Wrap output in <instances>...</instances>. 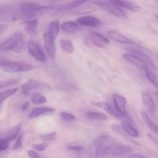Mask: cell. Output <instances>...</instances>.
I'll list each match as a JSON object with an SVG mask.
<instances>
[{
	"label": "cell",
	"instance_id": "1",
	"mask_svg": "<svg viewBox=\"0 0 158 158\" xmlns=\"http://www.w3.org/2000/svg\"><path fill=\"white\" fill-rule=\"evenodd\" d=\"M19 19H31L50 10L52 6H41L33 2H23L15 5Z\"/></svg>",
	"mask_w": 158,
	"mask_h": 158
},
{
	"label": "cell",
	"instance_id": "2",
	"mask_svg": "<svg viewBox=\"0 0 158 158\" xmlns=\"http://www.w3.org/2000/svg\"><path fill=\"white\" fill-rule=\"evenodd\" d=\"M112 140H114L112 137L105 134L97 137L92 143L91 148V154L94 158H103L105 157L104 151L107 143H110Z\"/></svg>",
	"mask_w": 158,
	"mask_h": 158
},
{
	"label": "cell",
	"instance_id": "3",
	"mask_svg": "<svg viewBox=\"0 0 158 158\" xmlns=\"http://www.w3.org/2000/svg\"><path fill=\"white\" fill-rule=\"evenodd\" d=\"M131 151L132 148L127 145L111 143L106 148L104 154L107 158H120L129 156Z\"/></svg>",
	"mask_w": 158,
	"mask_h": 158
},
{
	"label": "cell",
	"instance_id": "4",
	"mask_svg": "<svg viewBox=\"0 0 158 158\" xmlns=\"http://www.w3.org/2000/svg\"><path fill=\"white\" fill-rule=\"evenodd\" d=\"M0 66L2 70L8 73H19L27 72L32 70L33 66L29 63H23V62H15L11 60H1Z\"/></svg>",
	"mask_w": 158,
	"mask_h": 158
},
{
	"label": "cell",
	"instance_id": "5",
	"mask_svg": "<svg viewBox=\"0 0 158 158\" xmlns=\"http://www.w3.org/2000/svg\"><path fill=\"white\" fill-rule=\"evenodd\" d=\"M93 4L97 6V7L100 8L103 10H106V12L117 17H120V18H126L127 17L126 13H125L123 9L114 5V3L109 2L108 0H106V1H96L94 2Z\"/></svg>",
	"mask_w": 158,
	"mask_h": 158
},
{
	"label": "cell",
	"instance_id": "6",
	"mask_svg": "<svg viewBox=\"0 0 158 158\" xmlns=\"http://www.w3.org/2000/svg\"><path fill=\"white\" fill-rule=\"evenodd\" d=\"M19 19L18 12H17L16 8L15 5L10 6V5H6V6H2L0 9V20L1 22L4 23H12Z\"/></svg>",
	"mask_w": 158,
	"mask_h": 158
},
{
	"label": "cell",
	"instance_id": "7",
	"mask_svg": "<svg viewBox=\"0 0 158 158\" xmlns=\"http://www.w3.org/2000/svg\"><path fill=\"white\" fill-rule=\"evenodd\" d=\"M128 52L131 53L132 56H134L140 63L143 65L144 67L148 68V69H151L153 71H156L157 69V66L154 64V62L144 52H141V51L138 50L137 49H133V48L128 49Z\"/></svg>",
	"mask_w": 158,
	"mask_h": 158
},
{
	"label": "cell",
	"instance_id": "8",
	"mask_svg": "<svg viewBox=\"0 0 158 158\" xmlns=\"http://www.w3.org/2000/svg\"><path fill=\"white\" fill-rule=\"evenodd\" d=\"M23 35L21 32H15V33L10 35L8 40L3 42L0 45V49L2 51H8L15 49L19 46L20 43L23 41Z\"/></svg>",
	"mask_w": 158,
	"mask_h": 158
},
{
	"label": "cell",
	"instance_id": "9",
	"mask_svg": "<svg viewBox=\"0 0 158 158\" xmlns=\"http://www.w3.org/2000/svg\"><path fill=\"white\" fill-rule=\"evenodd\" d=\"M27 49L29 53L35 60L40 63H44L46 61V56L41 46L35 41H29L27 43Z\"/></svg>",
	"mask_w": 158,
	"mask_h": 158
},
{
	"label": "cell",
	"instance_id": "10",
	"mask_svg": "<svg viewBox=\"0 0 158 158\" xmlns=\"http://www.w3.org/2000/svg\"><path fill=\"white\" fill-rule=\"evenodd\" d=\"M21 89L23 93H29L30 91L38 89H50V87L46 83H41V82L33 80V79H29V80H27L26 83L22 85Z\"/></svg>",
	"mask_w": 158,
	"mask_h": 158
},
{
	"label": "cell",
	"instance_id": "11",
	"mask_svg": "<svg viewBox=\"0 0 158 158\" xmlns=\"http://www.w3.org/2000/svg\"><path fill=\"white\" fill-rule=\"evenodd\" d=\"M89 39L91 43L98 48H104L110 44V40L106 37L97 32H90Z\"/></svg>",
	"mask_w": 158,
	"mask_h": 158
},
{
	"label": "cell",
	"instance_id": "12",
	"mask_svg": "<svg viewBox=\"0 0 158 158\" xmlns=\"http://www.w3.org/2000/svg\"><path fill=\"white\" fill-rule=\"evenodd\" d=\"M77 23L80 26H87V27H97L101 25L100 19L93 15H81L77 19Z\"/></svg>",
	"mask_w": 158,
	"mask_h": 158
},
{
	"label": "cell",
	"instance_id": "13",
	"mask_svg": "<svg viewBox=\"0 0 158 158\" xmlns=\"http://www.w3.org/2000/svg\"><path fill=\"white\" fill-rule=\"evenodd\" d=\"M113 101L116 110L122 115L127 117V100L124 97L119 95L117 94H113Z\"/></svg>",
	"mask_w": 158,
	"mask_h": 158
},
{
	"label": "cell",
	"instance_id": "14",
	"mask_svg": "<svg viewBox=\"0 0 158 158\" xmlns=\"http://www.w3.org/2000/svg\"><path fill=\"white\" fill-rule=\"evenodd\" d=\"M108 36L114 41L117 42L119 43H123V44L128 45H135L137 44L135 41L130 39L127 35H123L121 32H117L116 30H110L108 32Z\"/></svg>",
	"mask_w": 158,
	"mask_h": 158
},
{
	"label": "cell",
	"instance_id": "15",
	"mask_svg": "<svg viewBox=\"0 0 158 158\" xmlns=\"http://www.w3.org/2000/svg\"><path fill=\"white\" fill-rule=\"evenodd\" d=\"M108 1L114 3V5L122 9H124L127 10L132 11V12H139L141 9L140 6L129 0H108Z\"/></svg>",
	"mask_w": 158,
	"mask_h": 158
},
{
	"label": "cell",
	"instance_id": "16",
	"mask_svg": "<svg viewBox=\"0 0 158 158\" xmlns=\"http://www.w3.org/2000/svg\"><path fill=\"white\" fill-rule=\"evenodd\" d=\"M90 0H73L69 2L67 4H65L63 6H60V8L56 9V12H73L75 9L81 7L83 5Z\"/></svg>",
	"mask_w": 158,
	"mask_h": 158
},
{
	"label": "cell",
	"instance_id": "17",
	"mask_svg": "<svg viewBox=\"0 0 158 158\" xmlns=\"http://www.w3.org/2000/svg\"><path fill=\"white\" fill-rule=\"evenodd\" d=\"M43 39H44V46L46 53L49 55V56L53 58L56 56V46L54 43L55 40H53L46 32H45L43 35Z\"/></svg>",
	"mask_w": 158,
	"mask_h": 158
},
{
	"label": "cell",
	"instance_id": "18",
	"mask_svg": "<svg viewBox=\"0 0 158 158\" xmlns=\"http://www.w3.org/2000/svg\"><path fill=\"white\" fill-rule=\"evenodd\" d=\"M142 100H143V104L146 106L151 114L155 115L156 114V106L154 103V98L150 94L147 92L142 93Z\"/></svg>",
	"mask_w": 158,
	"mask_h": 158
},
{
	"label": "cell",
	"instance_id": "19",
	"mask_svg": "<svg viewBox=\"0 0 158 158\" xmlns=\"http://www.w3.org/2000/svg\"><path fill=\"white\" fill-rule=\"evenodd\" d=\"M94 105L98 107L102 108L103 110H104L107 114H109L110 115L113 116V117H116V118H123L125 116L122 115L121 114L118 112V111L116 110V108H113L109 103H104V102H98V103H95Z\"/></svg>",
	"mask_w": 158,
	"mask_h": 158
},
{
	"label": "cell",
	"instance_id": "20",
	"mask_svg": "<svg viewBox=\"0 0 158 158\" xmlns=\"http://www.w3.org/2000/svg\"><path fill=\"white\" fill-rule=\"evenodd\" d=\"M56 110L54 108L49 107V106H39V107H35L31 110V112L29 114V118H36V117H40V116L43 115V114L53 113Z\"/></svg>",
	"mask_w": 158,
	"mask_h": 158
},
{
	"label": "cell",
	"instance_id": "21",
	"mask_svg": "<svg viewBox=\"0 0 158 158\" xmlns=\"http://www.w3.org/2000/svg\"><path fill=\"white\" fill-rule=\"evenodd\" d=\"M122 129L125 132V134L131 137H138L140 136L139 131L136 127H134V125L131 122L127 120H123L120 124Z\"/></svg>",
	"mask_w": 158,
	"mask_h": 158
},
{
	"label": "cell",
	"instance_id": "22",
	"mask_svg": "<svg viewBox=\"0 0 158 158\" xmlns=\"http://www.w3.org/2000/svg\"><path fill=\"white\" fill-rule=\"evenodd\" d=\"M62 31L66 33H74L80 30V26L74 21H66L60 24Z\"/></svg>",
	"mask_w": 158,
	"mask_h": 158
},
{
	"label": "cell",
	"instance_id": "23",
	"mask_svg": "<svg viewBox=\"0 0 158 158\" xmlns=\"http://www.w3.org/2000/svg\"><path fill=\"white\" fill-rule=\"evenodd\" d=\"M60 23L58 20H54L49 23L46 30V33L50 35L53 40H56L60 30Z\"/></svg>",
	"mask_w": 158,
	"mask_h": 158
},
{
	"label": "cell",
	"instance_id": "24",
	"mask_svg": "<svg viewBox=\"0 0 158 158\" xmlns=\"http://www.w3.org/2000/svg\"><path fill=\"white\" fill-rule=\"evenodd\" d=\"M140 115H141V118L143 120V121L144 122L145 125L149 128L150 131L151 132H153L154 134H158V125L156 124L149 117V116L144 112V111H142L140 113Z\"/></svg>",
	"mask_w": 158,
	"mask_h": 158
},
{
	"label": "cell",
	"instance_id": "25",
	"mask_svg": "<svg viewBox=\"0 0 158 158\" xmlns=\"http://www.w3.org/2000/svg\"><path fill=\"white\" fill-rule=\"evenodd\" d=\"M97 8L96 6H81V7L78 8V9H75L73 12H71V15H86V14L91 13V12H95L97 10Z\"/></svg>",
	"mask_w": 158,
	"mask_h": 158
},
{
	"label": "cell",
	"instance_id": "26",
	"mask_svg": "<svg viewBox=\"0 0 158 158\" xmlns=\"http://www.w3.org/2000/svg\"><path fill=\"white\" fill-rule=\"evenodd\" d=\"M25 28L26 29V32L30 35H35L36 32L37 26H38V19H31L25 20L24 23Z\"/></svg>",
	"mask_w": 158,
	"mask_h": 158
},
{
	"label": "cell",
	"instance_id": "27",
	"mask_svg": "<svg viewBox=\"0 0 158 158\" xmlns=\"http://www.w3.org/2000/svg\"><path fill=\"white\" fill-rule=\"evenodd\" d=\"M143 71H144V73L147 79L149 80L150 83H151L156 89H157L158 90V76L154 72V71L148 69V68L145 67Z\"/></svg>",
	"mask_w": 158,
	"mask_h": 158
},
{
	"label": "cell",
	"instance_id": "28",
	"mask_svg": "<svg viewBox=\"0 0 158 158\" xmlns=\"http://www.w3.org/2000/svg\"><path fill=\"white\" fill-rule=\"evenodd\" d=\"M21 127H22V123H19V124L16 125V126L14 127L13 128H12L9 132L6 133V136L2 137H5V138L8 139L10 142L12 141V140H14L15 139H17V137H18L19 135L20 134L19 131H20V129H21Z\"/></svg>",
	"mask_w": 158,
	"mask_h": 158
},
{
	"label": "cell",
	"instance_id": "29",
	"mask_svg": "<svg viewBox=\"0 0 158 158\" xmlns=\"http://www.w3.org/2000/svg\"><path fill=\"white\" fill-rule=\"evenodd\" d=\"M87 117L93 120L97 121H105L108 120V117L105 114L101 112H97V111H88L86 113Z\"/></svg>",
	"mask_w": 158,
	"mask_h": 158
},
{
	"label": "cell",
	"instance_id": "30",
	"mask_svg": "<svg viewBox=\"0 0 158 158\" xmlns=\"http://www.w3.org/2000/svg\"><path fill=\"white\" fill-rule=\"evenodd\" d=\"M123 58L124 59V60H126L127 62L131 63L132 65L135 66L136 67L139 68V69H143V70L144 69L145 67L143 66V65L142 64V63H140L134 56H132L131 53H129V52H128V53H123Z\"/></svg>",
	"mask_w": 158,
	"mask_h": 158
},
{
	"label": "cell",
	"instance_id": "31",
	"mask_svg": "<svg viewBox=\"0 0 158 158\" xmlns=\"http://www.w3.org/2000/svg\"><path fill=\"white\" fill-rule=\"evenodd\" d=\"M60 46L62 49L67 53H72L74 51V46L72 41L66 39H62L60 40Z\"/></svg>",
	"mask_w": 158,
	"mask_h": 158
},
{
	"label": "cell",
	"instance_id": "32",
	"mask_svg": "<svg viewBox=\"0 0 158 158\" xmlns=\"http://www.w3.org/2000/svg\"><path fill=\"white\" fill-rule=\"evenodd\" d=\"M47 101V99L45 96L42 95L40 93H33L31 95V102L33 104H43Z\"/></svg>",
	"mask_w": 158,
	"mask_h": 158
},
{
	"label": "cell",
	"instance_id": "33",
	"mask_svg": "<svg viewBox=\"0 0 158 158\" xmlns=\"http://www.w3.org/2000/svg\"><path fill=\"white\" fill-rule=\"evenodd\" d=\"M19 90L18 87H15V88H11V89H7L6 91H2L1 93V95H0V103L2 104L3 102L5 101L6 100H7L9 97H11L12 95L15 94L17 91Z\"/></svg>",
	"mask_w": 158,
	"mask_h": 158
},
{
	"label": "cell",
	"instance_id": "34",
	"mask_svg": "<svg viewBox=\"0 0 158 158\" xmlns=\"http://www.w3.org/2000/svg\"><path fill=\"white\" fill-rule=\"evenodd\" d=\"M60 118L63 120V121L66 122V123H70V122L75 121L76 117L73 114H70V113L66 112V111H62L60 114Z\"/></svg>",
	"mask_w": 158,
	"mask_h": 158
},
{
	"label": "cell",
	"instance_id": "35",
	"mask_svg": "<svg viewBox=\"0 0 158 158\" xmlns=\"http://www.w3.org/2000/svg\"><path fill=\"white\" fill-rule=\"evenodd\" d=\"M56 137H57V134L56 132H55V131L49 133V134H45V135L40 136V139H41L42 140H43L44 142L52 141V140H56Z\"/></svg>",
	"mask_w": 158,
	"mask_h": 158
},
{
	"label": "cell",
	"instance_id": "36",
	"mask_svg": "<svg viewBox=\"0 0 158 158\" xmlns=\"http://www.w3.org/2000/svg\"><path fill=\"white\" fill-rule=\"evenodd\" d=\"M111 129H112V131H114L116 134H118V135L122 136V137H126V134H125L123 130L122 129L121 126H120V125L115 124V123H114V124H112L111 125Z\"/></svg>",
	"mask_w": 158,
	"mask_h": 158
},
{
	"label": "cell",
	"instance_id": "37",
	"mask_svg": "<svg viewBox=\"0 0 158 158\" xmlns=\"http://www.w3.org/2000/svg\"><path fill=\"white\" fill-rule=\"evenodd\" d=\"M49 146V143L48 142H42L40 143H33L32 145V147L33 148V149H35V151H43L47 148V147Z\"/></svg>",
	"mask_w": 158,
	"mask_h": 158
},
{
	"label": "cell",
	"instance_id": "38",
	"mask_svg": "<svg viewBox=\"0 0 158 158\" xmlns=\"http://www.w3.org/2000/svg\"><path fill=\"white\" fill-rule=\"evenodd\" d=\"M23 134H20L19 135V137H17L16 140H15V144H14L13 148H12V150H13V151H19V149H21L22 147H23Z\"/></svg>",
	"mask_w": 158,
	"mask_h": 158
},
{
	"label": "cell",
	"instance_id": "39",
	"mask_svg": "<svg viewBox=\"0 0 158 158\" xmlns=\"http://www.w3.org/2000/svg\"><path fill=\"white\" fill-rule=\"evenodd\" d=\"M9 143H10V141L8 139L2 137L1 140H0V151L3 152V151H6L9 148Z\"/></svg>",
	"mask_w": 158,
	"mask_h": 158
},
{
	"label": "cell",
	"instance_id": "40",
	"mask_svg": "<svg viewBox=\"0 0 158 158\" xmlns=\"http://www.w3.org/2000/svg\"><path fill=\"white\" fill-rule=\"evenodd\" d=\"M19 79H14V80H9L7 81H2L1 84H0V88L6 87V86H12V85H15L18 83H19Z\"/></svg>",
	"mask_w": 158,
	"mask_h": 158
},
{
	"label": "cell",
	"instance_id": "41",
	"mask_svg": "<svg viewBox=\"0 0 158 158\" xmlns=\"http://www.w3.org/2000/svg\"><path fill=\"white\" fill-rule=\"evenodd\" d=\"M27 154L29 158H42L41 156L35 151H28Z\"/></svg>",
	"mask_w": 158,
	"mask_h": 158
},
{
	"label": "cell",
	"instance_id": "42",
	"mask_svg": "<svg viewBox=\"0 0 158 158\" xmlns=\"http://www.w3.org/2000/svg\"><path fill=\"white\" fill-rule=\"evenodd\" d=\"M68 149L71 150L73 151H80L83 149V148L80 145H73V146L68 147Z\"/></svg>",
	"mask_w": 158,
	"mask_h": 158
},
{
	"label": "cell",
	"instance_id": "43",
	"mask_svg": "<svg viewBox=\"0 0 158 158\" xmlns=\"http://www.w3.org/2000/svg\"><path fill=\"white\" fill-rule=\"evenodd\" d=\"M7 27H8V25L3 24V23L0 24V30H1L0 31V32H1V33H2V32H4L6 29H7Z\"/></svg>",
	"mask_w": 158,
	"mask_h": 158
},
{
	"label": "cell",
	"instance_id": "44",
	"mask_svg": "<svg viewBox=\"0 0 158 158\" xmlns=\"http://www.w3.org/2000/svg\"><path fill=\"white\" fill-rule=\"evenodd\" d=\"M128 158H146L143 156L140 155V154H131L128 156Z\"/></svg>",
	"mask_w": 158,
	"mask_h": 158
},
{
	"label": "cell",
	"instance_id": "45",
	"mask_svg": "<svg viewBox=\"0 0 158 158\" xmlns=\"http://www.w3.org/2000/svg\"><path fill=\"white\" fill-rule=\"evenodd\" d=\"M29 102H26V103H24V104L23 105V106H22V110L23 111H25V110H27V108L29 107Z\"/></svg>",
	"mask_w": 158,
	"mask_h": 158
},
{
	"label": "cell",
	"instance_id": "46",
	"mask_svg": "<svg viewBox=\"0 0 158 158\" xmlns=\"http://www.w3.org/2000/svg\"><path fill=\"white\" fill-rule=\"evenodd\" d=\"M156 95H157V98H158V90L157 91V93H156Z\"/></svg>",
	"mask_w": 158,
	"mask_h": 158
},
{
	"label": "cell",
	"instance_id": "47",
	"mask_svg": "<svg viewBox=\"0 0 158 158\" xmlns=\"http://www.w3.org/2000/svg\"><path fill=\"white\" fill-rule=\"evenodd\" d=\"M156 17H157V19H158V15H157V16H156Z\"/></svg>",
	"mask_w": 158,
	"mask_h": 158
}]
</instances>
